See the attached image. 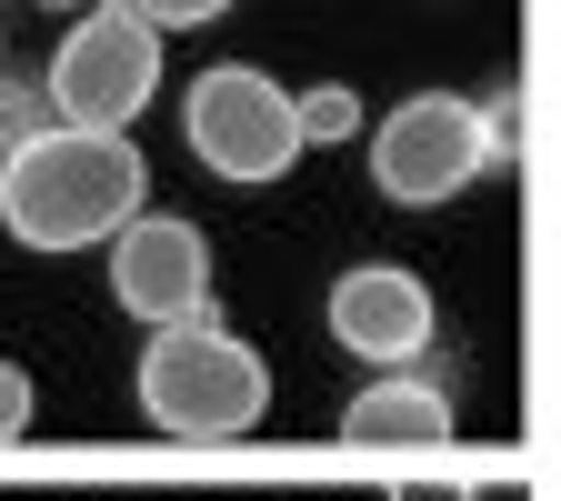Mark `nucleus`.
<instances>
[{
    "mask_svg": "<svg viewBox=\"0 0 561 501\" xmlns=\"http://www.w3.org/2000/svg\"><path fill=\"white\" fill-rule=\"evenodd\" d=\"M0 210H11V241H31V251L121 241L140 221V151L121 130H50L41 151L11 161Z\"/></svg>",
    "mask_w": 561,
    "mask_h": 501,
    "instance_id": "obj_1",
    "label": "nucleus"
},
{
    "mask_svg": "<svg viewBox=\"0 0 561 501\" xmlns=\"http://www.w3.org/2000/svg\"><path fill=\"white\" fill-rule=\"evenodd\" d=\"M271 401L261 351L221 321H191V331H151L140 351V411L161 421L171 442H241Z\"/></svg>",
    "mask_w": 561,
    "mask_h": 501,
    "instance_id": "obj_2",
    "label": "nucleus"
},
{
    "mask_svg": "<svg viewBox=\"0 0 561 501\" xmlns=\"http://www.w3.org/2000/svg\"><path fill=\"white\" fill-rule=\"evenodd\" d=\"M181 130H191V151L221 181H280L301 161V101L280 91L271 70H251V60L201 70L191 101H181Z\"/></svg>",
    "mask_w": 561,
    "mask_h": 501,
    "instance_id": "obj_3",
    "label": "nucleus"
},
{
    "mask_svg": "<svg viewBox=\"0 0 561 501\" xmlns=\"http://www.w3.org/2000/svg\"><path fill=\"white\" fill-rule=\"evenodd\" d=\"M151 81H161L151 11H91L50 50V101H60L70 130H121L130 111H151Z\"/></svg>",
    "mask_w": 561,
    "mask_h": 501,
    "instance_id": "obj_4",
    "label": "nucleus"
},
{
    "mask_svg": "<svg viewBox=\"0 0 561 501\" xmlns=\"http://www.w3.org/2000/svg\"><path fill=\"white\" fill-rule=\"evenodd\" d=\"M481 161H491V151H481V101H451V91L401 101V111L381 121V140H371V181H381V201H401V210H432V201L471 191Z\"/></svg>",
    "mask_w": 561,
    "mask_h": 501,
    "instance_id": "obj_5",
    "label": "nucleus"
},
{
    "mask_svg": "<svg viewBox=\"0 0 561 501\" xmlns=\"http://www.w3.org/2000/svg\"><path fill=\"white\" fill-rule=\"evenodd\" d=\"M111 292H121L130 321H151V331L210 321V241L191 221H171V210H151V221H130L111 241Z\"/></svg>",
    "mask_w": 561,
    "mask_h": 501,
    "instance_id": "obj_6",
    "label": "nucleus"
},
{
    "mask_svg": "<svg viewBox=\"0 0 561 501\" xmlns=\"http://www.w3.org/2000/svg\"><path fill=\"white\" fill-rule=\"evenodd\" d=\"M331 341L351 351V362L411 372L421 351L442 341V311H432V292H421L401 261H351V271L331 281Z\"/></svg>",
    "mask_w": 561,
    "mask_h": 501,
    "instance_id": "obj_7",
    "label": "nucleus"
},
{
    "mask_svg": "<svg viewBox=\"0 0 561 501\" xmlns=\"http://www.w3.org/2000/svg\"><path fill=\"white\" fill-rule=\"evenodd\" d=\"M341 442H351V452H432V442H451V391L421 382V372L371 382L362 401L341 411Z\"/></svg>",
    "mask_w": 561,
    "mask_h": 501,
    "instance_id": "obj_8",
    "label": "nucleus"
},
{
    "mask_svg": "<svg viewBox=\"0 0 561 501\" xmlns=\"http://www.w3.org/2000/svg\"><path fill=\"white\" fill-rule=\"evenodd\" d=\"M0 130H11V161H21V151H41L50 130H70V121H60L50 81H31V70H11V81H0Z\"/></svg>",
    "mask_w": 561,
    "mask_h": 501,
    "instance_id": "obj_9",
    "label": "nucleus"
},
{
    "mask_svg": "<svg viewBox=\"0 0 561 501\" xmlns=\"http://www.w3.org/2000/svg\"><path fill=\"white\" fill-rule=\"evenodd\" d=\"M481 151H491V161H522V91H512V81L481 91Z\"/></svg>",
    "mask_w": 561,
    "mask_h": 501,
    "instance_id": "obj_10",
    "label": "nucleus"
},
{
    "mask_svg": "<svg viewBox=\"0 0 561 501\" xmlns=\"http://www.w3.org/2000/svg\"><path fill=\"white\" fill-rule=\"evenodd\" d=\"M351 130H362V101H351L341 81L301 91V140H351Z\"/></svg>",
    "mask_w": 561,
    "mask_h": 501,
    "instance_id": "obj_11",
    "label": "nucleus"
},
{
    "mask_svg": "<svg viewBox=\"0 0 561 501\" xmlns=\"http://www.w3.org/2000/svg\"><path fill=\"white\" fill-rule=\"evenodd\" d=\"M421 382H442V391L461 401V341H451V331H442L432 351H421Z\"/></svg>",
    "mask_w": 561,
    "mask_h": 501,
    "instance_id": "obj_12",
    "label": "nucleus"
},
{
    "mask_svg": "<svg viewBox=\"0 0 561 501\" xmlns=\"http://www.w3.org/2000/svg\"><path fill=\"white\" fill-rule=\"evenodd\" d=\"M0 421H11V432H31V372L0 382Z\"/></svg>",
    "mask_w": 561,
    "mask_h": 501,
    "instance_id": "obj_13",
    "label": "nucleus"
}]
</instances>
